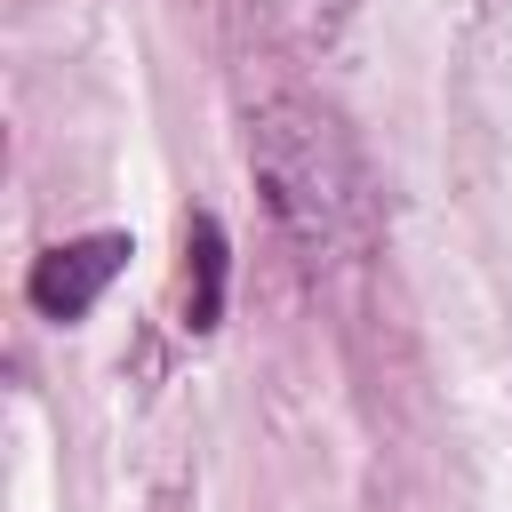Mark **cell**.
<instances>
[{"mask_svg":"<svg viewBox=\"0 0 512 512\" xmlns=\"http://www.w3.org/2000/svg\"><path fill=\"white\" fill-rule=\"evenodd\" d=\"M248 176L272 224L312 264H352L376 248V184L352 128L312 96H264L248 112Z\"/></svg>","mask_w":512,"mask_h":512,"instance_id":"1","label":"cell"},{"mask_svg":"<svg viewBox=\"0 0 512 512\" xmlns=\"http://www.w3.org/2000/svg\"><path fill=\"white\" fill-rule=\"evenodd\" d=\"M120 264H128V232H88V240H56L40 264H32V280H24V296H32V312H48V320H80L112 280H120Z\"/></svg>","mask_w":512,"mask_h":512,"instance_id":"2","label":"cell"},{"mask_svg":"<svg viewBox=\"0 0 512 512\" xmlns=\"http://www.w3.org/2000/svg\"><path fill=\"white\" fill-rule=\"evenodd\" d=\"M224 312V224L184 216V328H216Z\"/></svg>","mask_w":512,"mask_h":512,"instance_id":"3","label":"cell"},{"mask_svg":"<svg viewBox=\"0 0 512 512\" xmlns=\"http://www.w3.org/2000/svg\"><path fill=\"white\" fill-rule=\"evenodd\" d=\"M264 16H280L296 40H336V24L352 16V0H264Z\"/></svg>","mask_w":512,"mask_h":512,"instance_id":"4","label":"cell"}]
</instances>
